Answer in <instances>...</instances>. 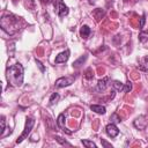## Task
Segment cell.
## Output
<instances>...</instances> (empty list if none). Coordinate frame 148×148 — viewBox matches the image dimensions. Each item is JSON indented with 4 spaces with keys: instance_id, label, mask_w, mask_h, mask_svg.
<instances>
[{
    "instance_id": "6da1fadb",
    "label": "cell",
    "mask_w": 148,
    "mask_h": 148,
    "mask_svg": "<svg viewBox=\"0 0 148 148\" xmlns=\"http://www.w3.org/2000/svg\"><path fill=\"white\" fill-rule=\"evenodd\" d=\"M6 77L10 86L21 87L23 83V67L21 64H14L6 71Z\"/></svg>"
},
{
    "instance_id": "7a4b0ae2",
    "label": "cell",
    "mask_w": 148,
    "mask_h": 148,
    "mask_svg": "<svg viewBox=\"0 0 148 148\" xmlns=\"http://www.w3.org/2000/svg\"><path fill=\"white\" fill-rule=\"evenodd\" d=\"M0 25L5 32L8 35H14L20 30V18L15 15H3L0 20Z\"/></svg>"
},
{
    "instance_id": "3957f363",
    "label": "cell",
    "mask_w": 148,
    "mask_h": 148,
    "mask_svg": "<svg viewBox=\"0 0 148 148\" xmlns=\"http://www.w3.org/2000/svg\"><path fill=\"white\" fill-rule=\"evenodd\" d=\"M34 125H35V119H34V118H31V117H28V118H27V120H25L24 130H23L22 134L18 136V139L16 140V143H21L25 138H28V135H29V133L31 132V130H32Z\"/></svg>"
},
{
    "instance_id": "277c9868",
    "label": "cell",
    "mask_w": 148,
    "mask_h": 148,
    "mask_svg": "<svg viewBox=\"0 0 148 148\" xmlns=\"http://www.w3.org/2000/svg\"><path fill=\"white\" fill-rule=\"evenodd\" d=\"M54 10L57 12V14H58L59 17L66 16L68 14V12H69L68 7L64 3L62 0H54Z\"/></svg>"
},
{
    "instance_id": "5b68a950",
    "label": "cell",
    "mask_w": 148,
    "mask_h": 148,
    "mask_svg": "<svg viewBox=\"0 0 148 148\" xmlns=\"http://www.w3.org/2000/svg\"><path fill=\"white\" fill-rule=\"evenodd\" d=\"M75 77L74 76H71V77H59L58 80H56V87L57 88H64V87H68L71 86L73 82H74Z\"/></svg>"
},
{
    "instance_id": "8992f818",
    "label": "cell",
    "mask_w": 148,
    "mask_h": 148,
    "mask_svg": "<svg viewBox=\"0 0 148 148\" xmlns=\"http://www.w3.org/2000/svg\"><path fill=\"white\" fill-rule=\"evenodd\" d=\"M105 132H106V134H108L110 138H116V136L119 134V130H118V127L116 126V124H113V123H110V124L106 125Z\"/></svg>"
},
{
    "instance_id": "52a82bcc",
    "label": "cell",
    "mask_w": 148,
    "mask_h": 148,
    "mask_svg": "<svg viewBox=\"0 0 148 148\" xmlns=\"http://www.w3.org/2000/svg\"><path fill=\"white\" fill-rule=\"evenodd\" d=\"M69 54H71V51L69 50H66L61 53H59L57 57H56V64H62V62H66L69 58Z\"/></svg>"
},
{
    "instance_id": "ba28073f",
    "label": "cell",
    "mask_w": 148,
    "mask_h": 148,
    "mask_svg": "<svg viewBox=\"0 0 148 148\" xmlns=\"http://www.w3.org/2000/svg\"><path fill=\"white\" fill-rule=\"evenodd\" d=\"M145 119H146L145 116H140L139 118H136V119L134 120V126H135L138 130H145L146 126H147V124H148V121L145 120Z\"/></svg>"
},
{
    "instance_id": "9c48e42d",
    "label": "cell",
    "mask_w": 148,
    "mask_h": 148,
    "mask_svg": "<svg viewBox=\"0 0 148 148\" xmlns=\"http://www.w3.org/2000/svg\"><path fill=\"white\" fill-rule=\"evenodd\" d=\"M108 82H109V77H103L97 82V87L96 90L97 91H104L108 87Z\"/></svg>"
},
{
    "instance_id": "30bf717a",
    "label": "cell",
    "mask_w": 148,
    "mask_h": 148,
    "mask_svg": "<svg viewBox=\"0 0 148 148\" xmlns=\"http://www.w3.org/2000/svg\"><path fill=\"white\" fill-rule=\"evenodd\" d=\"M90 110L94 111V112H96V113H99V114H104L105 111H106L105 106L97 105V104H92V105H90Z\"/></svg>"
},
{
    "instance_id": "8fae6325",
    "label": "cell",
    "mask_w": 148,
    "mask_h": 148,
    "mask_svg": "<svg viewBox=\"0 0 148 148\" xmlns=\"http://www.w3.org/2000/svg\"><path fill=\"white\" fill-rule=\"evenodd\" d=\"M90 32H91V30H90V28L88 27V25H82L81 27V29H80V35H81V37L82 38H88L89 37V35H90Z\"/></svg>"
},
{
    "instance_id": "7c38bea8",
    "label": "cell",
    "mask_w": 148,
    "mask_h": 148,
    "mask_svg": "<svg viewBox=\"0 0 148 148\" xmlns=\"http://www.w3.org/2000/svg\"><path fill=\"white\" fill-rule=\"evenodd\" d=\"M57 126L61 130L65 128V114L64 113H60L57 118Z\"/></svg>"
},
{
    "instance_id": "4fadbf2b",
    "label": "cell",
    "mask_w": 148,
    "mask_h": 148,
    "mask_svg": "<svg viewBox=\"0 0 148 148\" xmlns=\"http://www.w3.org/2000/svg\"><path fill=\"white\" fill-rule=\"evenodd\" d=\"M86 60H87V56H82V57H80L79 59H76V60L73 62V67H75V68L80 67V66H81Z\"/></svg>"
},
{
    "instance_id": "5bb4252c",
    "label": "cell",
    "mask_w": 148,
    "mask_h": 148,
    "mask_svg": "<svg viewBox=\"0 0 148 148\" xmlns=\"http://www.w3.org/2000/svg\"><path fill=\"white\" fill-rule=\"evenodd\" d=\"M92 15L95 16L96 21H99V20L103 17V15H104V10H102L101 8H97V9H95V10H94Z\"/></svg>"
},
{
    "instance_id": "9a60e30c",
    "label": "cell",
    "mask_w": 148,
    "mask_h": 148,
    "mask_svg": "<svg viewBox=\"0 0 148 148\" xmlns=\"http://www.w3.org/2000/svg\"><path fill=\"white\" fill-rule=\"evenodd\" d=\"M81 142H82V145H83L84 147H88V148H96V143L92 142V141H90V140H81Z\"/></svg>"
},
{
    "instance_id": "2e32d148",
    "label": "cell",
    "mask_w": 148,
    "mask_h": 148,
    "mask_svg": "<svg viewBox=\"0 0 148 148\" xmlns=\"http://www.w3.org/2000/svg\"><path fill=\"white\" fill-rule=\"evenodd\" d=\"M59 94L58 92H53L52 95H51V97H50V105H53L54 103H57V101L59 99Z\"/></svg>"
},
{
    "instance_id": "e0dca14e",
    "label": "cell",
    "mask_w": 148,
    "mask_h": 148,
    "mask_svg": "<svg viewBox=\"0 0 148 148\" xmlns=\"http://www.w3.org/2000/svg\"><path fill=\"white\" fill-rule=\"evenodd\" d=\"M110 120H111V123H113V124H117V123H120L121 121V118L114 112V113H112L111 114V117H110Z\"/></svg>"
},
{
    "instance_id": "ac0fdd59",
    "label": "cell",
    "mask_w": 148,
    "mask_h": 148,
    "mask_svg": "<svg viewBox=\"0 0 148 148\" xmlns=\"http://www.w3.org/2000/svg\"><path fill=\"white\" fill-rule=\"evenodd\" d=\"M112 87H113L116 90L120 91V90H123V88H124V84H123L121 82H119V81H113V82H112Z\"/></svg>"
},
{
    "instance_id": "d6986e66",
    "label": "cell",
    "mask_w": 148,
    "mask_h": 148,
    "mask_svg": "<svg viewBox=\"0 0 148 148\" xmlns=\"http://www.w3.org/2000/svg\"><path fill=\"white\" fill-rule=\"evenodd\" d=\"M54 139H56V140H57V141H58V142H59L60 145H62V146H69V147L72 146V145H71V143H69L68 141L64 140V139H62L61 136H58V135H57V136H54Z\"/></svg>"
},
{
    "instance_id": "ffe728a7",
    "label": "cell",
    "mask_w": 148,
    "mask_h": 148,
    "mask_svg": "<svg viewBox=\"0 0 148 148\" xmlns=\"http://www.w3.org/2000/svg\"><path fill=\"white\" fill-rule=\"evenodd\" d=\"M84 77H86V79H88V80H90V79H92V77H94L92 68H88V69L86 71V73H84Z\"/></svg>"
},
{
    "instance_id": "44dd1931",
    "label": "cell",
    "mask_w": 148,
    "mask_h": 148,
    "mask_svg": "<svg viewBox=\"0 0 148 148\" xmlns=\"http://www.w3.org/2000/svg\"><path fill=\"white\" fill-rule=\"evenodd\" d=\"M132 90V83L130 81H127L125 84H124V88H123V91L124 92H130Z\"/></svg>"
},
{
    "instance_id": "7402d4cb",
    "label": "cell",
    "mask_w": 148,
    "mask_h": 148,
    "mask_svg": "<svg viewBox=\"0 0 148 148\" xmlns=\"http://www.w3.org/2000/svg\"><path fill=\"white\" fill-rule=\"evenodd\" d=\"M139 38H140V40H141L142 43H143L145 40H148V31H146V32L141 31L140 35H139Z\"/></svg>"
},
{
    "instance_id": "603a6c76",
    "label": "cell",
    "mask_w": 148,
    "mask_h": 148,
    "mask_svg": "<svg viewBox=\"0 0 148 148\" xmlns=\"http://www.w3.org/2000/svg\"><path fill=\"white\" fill-rule=\"evenodd\" d=\"M35 61H36V64H37V66L39 67V69H40V71H42V72L44 73V72H45V67L43 66V64H42V62H40L39 60H37V59H35Z\"/></svg>"
},
{
    "instance_id": "cb8c5ba5",
    "label": "cell",
    "mask_w": 148,
    "mask_h": 148,
    "mask_svg": "<svg viewBox=\"0 0 148 148\" xmlns=\"http://www.w3.org/2000/svg\"><path fill=\"white\" fill-rule=\"evenodd\" d=\"M1 128H0V132L1 133H3V131H5V116H1Z\"/></svg>"
},
{
    "instance_id": "d4e9b609",
    "label": "cell",
    "mask_w": 148,
    "mask_h": 148,
    "mask_svg": "<svg viewBox=\"0 0 148 148\" xmlns=\"http://www.w3.org/2000/svg\"><path fill=\"white\" fill-rule=\"evenodd\" d=\"M145 22H146V16H145V14H143V15L141 16V18H140V29H142V28H143Z\"/></svg>"
},
{
    "instance_id": "484cf974",
    "label": "cell",
    "mask_w": 148,
    "mask_h": 148,
    "mask_svg": "<svg viewBox=\"0 0 148 148\" xmlns=\"http://www.w3.org/2000/svg\"><path fill=\"white\" fill-rule=\"evenodd\" d=\"M101 142H102V145L104 146V147H109V148H112V146H111V143H108L105 140H103V139H101Z\"/></svg>"
},
{
    "instance_id": "4316f807",
    "label": "cell",
    "mask_w": 148,
    "mask_h": 148,
    "mask_svg": "<svg viewBox=\"0 0 148 148\" xmlns=\"http://www.w3.org/2000/svg\"><path fill=\"white\" fill-rule=\"evenodd\" d=\"M43 3H46V5H49V3H51L52 2V0H40Z\"/></svg>"
},
{
    "instance_id": "83f0119b",
    "label": "cell",
    "mask_w": 148,
    "mask_h": 148,
    "mask_svg": "<svg viewBox=\"0 0 148 148\" xmlns=\"http://www.w3.org/2000/svg\"><path fill=\"white\" fill-rule=\"evenodd\" d=\"M89 3H90V5H94V3H95V0H89Z\"/></svg>"
}]
</instances>
